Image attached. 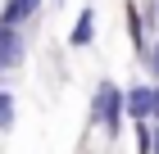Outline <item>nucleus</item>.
Wrapping results in <instances>:
<instances>
[{
  "label": "nucleus",
  "instance_id": "nucleus-5",
  "mask_svg": "<svg viewBox=\"0 0 159 154\" xmlns=\"http://www.w3.org/2000/svg\"><path fill=\"white\" fill-rule=\"evenodd\" d=\"M91 36H96V5H86V9H77V23L73 32H68V46H91Z\"/></svg>",
  "mask_w": 159,
  "mask_h": 154
},
{
  "label": "nucleus",
  "instance_id": "nucleus-7",
  "mask_svg": "<svg viewBox=\"0 0 159 154\" xmlns=\"http://www.w3.org/2000/svg\"><path fill=\"white\" fill-rule=\"evenodd\" d=\"M150 100H155L150 104V127H159V82H150Z\"/></svg>",
  "mask_w": 159,
  "mask_h": 154
},
{
  "label": "nucleus",
  "instance_id": "nucleus-4",
  "mask_svg": "<svg viewBox=\"0 0 159 154\" xmlns=\"http://www.w3.org/2000/svg\"><path fill=\"white\" fill-rule=\"evenodd\" d=\"M150 86H132V91H123V109H127V118L132 122H150Z\"/></svg>",
  "mask_w": 159,
  "mask_h": 154
},
{
  "label": "nucleus",
  "instance_id": "nucleus-3",
  "mask_svg": "<svg viewBox=\"0 0 159 154\" xmlns=\"http://www.w3.org/2000/svg\"><path fill=\"white\" fill-rule=\"evenodd\" d=\"M37 14H41V0H5V9H0V23L23 32V27L32 23Z\"/></svg>",
  "mask_w": 159,
  "mask_h": 154
},
{
  "label": "nucleus",
  "instance_id": "nucleus-6",
  "mask_svg": "<svg viewBox=\"0 0 159 154\" xmlns=\"http://www.w3.org/2000/svg\"><path fill=\"white\" fill-rule=\"evenodd\" d=\"M14 118H18V100H14V91L0 86V131H14Z\"/></svg>",
  "mask_w": 159,
  "mask_h": 154
},
{
  "label": "nucleus",
  "instance_id": "nucleus-2",
  "mask_svg": "<svg viewBox=\"0 0 159 154\" xmlns=\"http://www.w3.org/2000/svg\"><path fill=\"white\" fill-rule=\"evenodd\" d=\"M23 55H27L23 32H18V27H5V23H0V77H5L14 64H23Z\"/></svg>",
  "mask_w": 159,
  "mask_h": 154
},
{
  "label": "nucleus",
  "instance_id": "nucleus-1",
  "mask_svg": "<svg viewBox=\"0 0 159 154\" xmlns=\"http://www.w3.org/2000/svg\"><path fill=\"white\" fill-rule=\"evenodd\" d=\"M91 118L105 127V136H118L127 109H123V91H118L114 82H100V86H96V95H91Z\"/></svg>",
  "mask_w": 159,
  "mask_h": 154
},
{
  "label": "nucleus",
  "instance_id": "nucleus-8",
  "mask_svg": "<svg viewBox=\"0 0 159 154\" xmlns=\"http://www.w3.org/2000/svg\"><path fill=\"white\" fill-rule=\"evenodd\" d=\"M150 14H155V23H159V0H155V5H150Z\"/></svg>",
  "mask_w": 159,
  "mask_h": 154
}]
</instances>
